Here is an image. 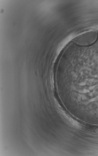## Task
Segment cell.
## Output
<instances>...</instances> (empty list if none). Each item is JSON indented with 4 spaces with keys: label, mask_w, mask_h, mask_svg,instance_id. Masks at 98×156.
I'll return each mask as SVG.
<instances>
[{
    "label": "cell",
    "mask_w": 98,
    "mask_h": 156,
    "mask_svg": "<svg viewBox=\"0 0 98 156\" xmlns=\"http://www.w3.org/2000/svg\"><path fill=\"white\" fill-rule=\"evenodd\" d=\"M98 33L96 31H90L83 34L81 37L82 44L89 46L94 44L96 41Z\"/></svg>",
    "instance_id": "cell-1"
},
{
    "label": "cell",
    "mask_w": 98,
    "mask_h": 156,
    "mask_svg": "<svg viewBox=\"0 0 98 156\" xmlns=\"http://www.w3.org/2000/svg\"><path fill=\"white\" fill-rule=\"evenodd\" d=\"M96 131L98 133V129H96Z\"/></svg>",
    "instance_id": "cell-2"
}]
</instances>
